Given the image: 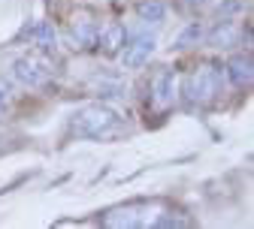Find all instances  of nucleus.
<instances>
[{
  "mask_svg": "<svg viewBox=\"0 0 254 229\" xmlns=\"http://www.w3.org/2000/svg\"><path fill=\"white\" fill-rule=\"evenodd\" d=\"M176 100V73L173 70H161V73H154L151 79V106L154 109H170Z\"/></svg>",
  "mask_w": 254,
  "mask_h": 229,
  "instance_id": "nucleus-6",
  "label": "nucleus"
},
{
  "mask_svg": "<svg viewBox=\"0 0 254 229\" xmlns=\"http://www.w3.org/2000/svg\"><path fill=\"white\" fill-rule=\"evenodd\" d=\"M203 40V24L200 21H190L182 34H179V40H176V48H190L194 43H200Z\"/></svg>",
  "mask_w": 254,
  "mask_h": 229,
  "instance_id": "nucleus-13",
  "label": "nucleus"
},
{
  "mask_svg": "<svg viewBox=\"0 0 254 229\" xmlns=\"http://www.w3.org/2000/svg\"><path fill=\"white\" fill-rule=\"evenodd\" d=\"M124 40H127L124 24L109 21L106 27H100V34H97V48H103V54H115V51H121Z\"/></svg>",
  "mask_w": 254,
  "mask_h": 229,
  "instance_id": "nucleus-9",
  "label": "nucleus"
},
{
  "mask_svg": "<svg viewBox=\"0 0 254 229\" xmlns=\"http://www.w3.org/2000/svg\"><path fill=\"white\" fill-rule=\"evenodd\" d=\"M106 226H148V208L145 205H121L112 208L103 217Z\"/></svg>",
  "mask_w": 254,
  "mask_h": 229,
  "instance_id": "nucleus-7",
  "label": "nucleus"
},
{
  "mask_svg": "<svg viewBox=\"0 0 254 229\" xmlns=\"http://www.w3.org/2000/svg\"><path fill=\"white\" fill-rule=\"evenodd\" d=\"M136 15H139V21H164V15H167V6L161 3V0H139L136 3Z\"/></svg>",
  "mask_w": 254,
  "mask_h": 229,
  "instance_id": "nucleus-12",
  "label": "nucleus"
},
{
  "mask_svg": "<svg viewBox=\"0 0 254 229\" xmlns=\"http://www.w3.org/2000/svg\"><path fill=\"white\" fill-rule=\"evenodd\" d=\"M182 93H185L188 106H209V103H215L218 93H221V70L212 67V63H203L200 70H194L185 79Z\"/></svg>",
  "mask_w": 254,
  "mask_h": 229,
  "instance_id": "nucleus-2",
  "label": "nucleus"
},
{
  "mask_svg": "<svg viewBox=\"0 0 254 229\" xmlns=\"http://www.w3.org/2000/svg\"><path fill=\"white\" fill-rule=\"evenodd\" d=\"M154 34H145V30H139V34H133L130 40H124L121 46V63L124 70H139L148 63L151 51H154Z\"/></svg>",
  "mask_w": 254,
  "mask_h": 229,
  "instance_id": "nucleus-4",
  "label": "nucleus"
},
{
  "mask_svg": "<svg viewBox=\"0 0 254 229\" xmlns=\"http://www.w3.org/2000/svg\"><path fill=\"white\" fill-rule=\"evenodd\" d=\"M236 40H239V27L230 18H221L218 27L209 34V46H215V48H233Z\"/></svg>",
  "mask_w": 254,
  "mask_h": 229,
  "instance_id": "nucleus-11",
  "label": "nucleus"
},
{
  "mask_svg": "<svg viewBox=\"0 0 254 229\" xmlns=\"http://www.w3.org/2000/svg\"><path fill=\"white\" fill-rule=\"evenodd\" d=\"M97 34H100V24L91 21V15H76L73 24H70V40H73V48H82V51H91L97 48Z\"/></svg>",
  "mask_w": 254,
  "mask_h": 229,
  "instance_id": "nucleus-5",
  "label": "nucleus"
},
{
  "mask_svg": "<svg viewBox=\"0 0 254 229\" xmlns=\"http://www.w3.org/2000/svg\"><path fill=\"white\" fill-rule=\"evenodd\" d=\"M24 37L37 46V51L43 54H55L58 51V34H55V27L49 21H37V24H30V30H24Z\"/></svg>",
  "mask_w": 254,
  "mask_h": 229,
  "instance_id": "nucleus-8",
  "label": "nucleus"
},
{
  "mask_svg": "<svg viewBox=\"0 0 254 229\" xmlns=\"http://www.w3.org/2000/svg\"><path fill=\"white\" fill-rule=\"evenodd\" d=\"M6 100H9V91H6V85H3V82H0V109L6 106Z\"/></svg>",
  "mask_w": 254,
  "mask_h": 229,
  "instance_id": "nucleus-14",
  "label": "nucleus"
},
{
  "mask_svg": "<svg viewBox=\"0 0 254 229\" xmlns=\"http://www.w3.org/2000/svg\"><path fill=\"white\" fill-rule=\"evenodd\" d=\"M12 76L18 85H24L30 91H43L52 82V60L43 51H27L12 63Z\"/></svg>",
  "mask_w": 254,
  "mask_h": 229,
  "instance_id": "nucleus-3",
  "label": "nucleus"
},
{
  "mask_svg": "<svg viewBox=\"0 0 254 229\" xmlns=\"http://www.w3.org/2000/svg\"><path fill=\"white\" fill-rule=\"evenodd\" d=\"M121 130H124V115L109 103H88L76 109L70 118V133L79 139L106 142V139H115Z\"/></svg>",
  "mask_w": 254,
  "mask_h": 229,
  "instance_id": "nucleus-1",
  "label": "nucleus"
},
{
  "mask_svg": "<svg viewBox=\"0 0 254 229\" xmlns=\"http://www.w3.org/2000/svg\"><path fill=\"white\" fill-rule=\"evenodd\" d=\"M227 76L236 88H248L251 79H254V63H251V54H233L227 60Z\"/></svg>",
  "mask_w": 254,
  "mask_h": 229,
  "instance_id": "nucleus-10",
  "label": "nucleus"
}]
</instances>
